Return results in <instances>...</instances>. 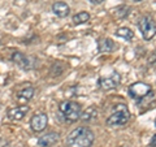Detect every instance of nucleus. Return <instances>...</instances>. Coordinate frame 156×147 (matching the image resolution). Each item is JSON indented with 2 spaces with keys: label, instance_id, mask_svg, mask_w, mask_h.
<instances>
[{
  "label": "nucleus",
  "instance_id": "nucleus-1",
  "mask_svg": "<svg viewBox=\"0 0 156 147\" xmlns=\"http://www.w3.org/2000/svg\"><path fill=\"white\" fill-rule=\"evenodd\" d=\"M95 141V135L92 130L86 126H80L72 130L66 137L68 147H91Z\"/></svg>",
  "mask_w": 156,
  "mask_h": 147
},
{
  "label": "nucleus",
  "instance_id": "nucleus-2",
  "mask_svg": "<svg viewBox=\"0 0 156 147\" xmlns=\"http://www.w3.org/2000/svg\"><path fill=\"white\" fill-rule=\"evenodd\" d=\"M130 120V111L128 106L125 104H116L112 115L107 119V125L111 128H117V126L126 125Z\"/></svg>",
  "mask_w": 156,
  "mask_h": 147
},
{
  "label": "nucleus",
  "instance_id": "nucleus-3",
  "mask_svg": "<svg viewBox=\"0 0 156 147\" xmlns=\"http://www.w3.org/2000/svg\"><path fill=\"white\" fill-rule=\"evenodd\" d=\"M58 111L62 113V116L65 117V120L68 121H77L81 117L82 113V107L81 104H78L77 102H72V100H65L61 102L58 106Z\"/></svg>",
  "mask_w": 156,
  "mask_h": 147
},
{
  "label": "nucleus",
  "instance_id": "nucleus-4",
  "mask_svg": "<svg viewBox=\"0 0 156 147\" xmlns=\"http://www.w3.org/2000/svg\"><path fill=\"white\" fill-rule=\"evenodd\" d=\"M138 27L144 41H151L156 35V22L151 16H143L140 18Z\"/></svg>",
  "mask_w": 156,
  "mask_h": 147
},
{
  "label": "nucleus",
  "instance_id": "nucleus-5",
  "mask_svg": "<svg viewBox=\"0 0 156 147\" xmlns=\"http://www.w3.org/2000/svg\"><path fill=\"white\" fill-rule=\"evenodd\" d=\"M152 92V87L144 82H135L129 87V95L134 100H142Z\"/></svg>",
  "mask_w": 156,
  "mask_h": 147
},
{
  "label": "nucleus",
  "instance_id": "nucleus-6",
  "mask_svg": "<svg viewBox=\"0 0 156 147\" xmlns=\"http://www.w3.org/2000/svg\"><path fill=\"white\" fill-rule=\"evenodd\" d=\"M120 82H121V74L115 72L113 74L109 77L100 78V80L98 81V86L103 90H113L120 85Z\"/></svg>",
  "mask_w": 156,
  "mask_h": 147
},
{
  "label": "nucleus",
  "instance_id": "nucleus-7",
  "mask_svg": "<svg viewBox=\"0 0 156 147\" xmlns=\"http://www.w3.org/2000/svg\"><path fill=\"white\" fill-rule=\"evenodd\" d=\"M47 124H48V116L46 113H38V115H34L30 120V126L34 131L37 133H41L47 128Z\"/></svg>",
  "mask_w": 156,
  "mask_h": 147
},
{
  "label": "nucleus",
  "instance_id": "nucleus-8",
  "mask_svg": "<svg viewBox=\"0 0 156 147\" xmlns=\"http://www.w3.org/2000/svg\"><path fill=\"white\" fill-rule=\"evenodd\" d=\"M58 133L56 131H50V133L43 134L42 137L38 138V146L39 147H50L52 145H55L56 142L58 141Z\"/></svg>",
  "mask_w": 156,
  "mask_h": 147
},
{
  "label": "nucleus",
  "instance_id": "nucleus-9",
  "mask_svg": "<svg viewBox=\"0 0 156 147\" xmlns=\"http://www.w3.org/2000/svg\"><path fill=\"white\" fill-rule=\"evenodd\" d=\"M27 112H29V106H17L8 109V117L11 120L20 121L26 116Z\"/></svg>",
  "mask_w": 156,
  "mask_h": 147
},
{
  "label": "nucleus",
  "instance_id": "nucleus-10",
  "mask_svg": "<svg viewBox=\"0 0 156 147\" xmlns=\"http://www.w3.org/2000/svg\"><path fill=\"white\" fill-rule=\"evenodd\" d=\"M12 61L14 63V64H17V66H20L21 69L29 70L31 68L30 59H29L26 55H23L22 52H14L12 55Z\"/></svg>",
  "mask_w": 156,
  "mask_h": 147
},
{
  "label": "nucleus",
  "instance_id": "nucleus-11",
  "mask_svg": "<svg viewBox=\"0 0 156 147\" xmlns=\"http://www.w3.org/2000/svg\"><path fill=\"white\" fill-rule=\"evenodd\" d=\"M52 12L55 13L57 17L64 18V17H66L68 14H69L70 8H69V5H68L66 3H64V2H56V3L52 4Z\"/></svg>",
  "mask_w": 156,
  "mask_h": 147
},
{
  "label": "nucleus",
  "instance_id": "nucleus-12",
  "mask_svg": "<svg viewBox=\"0 0 156 147\" xmlns=\"http://www.w3.org/2000/svg\"><path fill=\"white\" fill-rule=\"evenodd\" d=\"M34 92H35L34 87L30 86V83H27V86L25 87V89H22V90L18 91V94H17L18 102L20 103H27L34 96Z\"/></svg>",
  "mask_w": 156,
  "mask_h": 147
},
{
  "label": "nucleus",
  "instance_id": "nucleus-13",
  "mask_svg": "<svg viewBox=\"0 0 156 147\" xmlns=\"http://www.w3.org/2000/svg\"><path fill=\"white\" fill-rule=\"evenodd\" d=\"M116 48L115 42L109 38H104L99 41V51L100 52H112Z\"/></svg>",
  "mask_w": 156,
  "mask_h": 147
},
{
  "label": "nucleus",
  "instance_id": "nucleus-14",
  "mask_svg": "<svg viewBox=\"0 0 156 147\" xmlns=\"http://www.w3.org/2000/svg\"><path fill=\"white\" fill-rule=\"evenodd\" d=\"M96 117V108L95 107H90V108H87L85 112H82L81 113V117L80 119L82 121H91V120H94Z\"/></svg>",
  "mask_w": 156,
  "mask_h": 147
},
{
  "label": "nucleus",
  "instance_id": "nucleus-15",
  "mask_svg": "<svg viewBox=\"0 0 156 147\" xmlns=\"http://www.w3.org/2000/svg\"><path fill=\"white\" fill-rule=\"evenodd\" d=\"M90 20V13L87 12H80L73 16V22L76 23V25H81V23H85Z\"/></svg>",
  "mask_w": 156,
  "mask_h": 147
},
{
  "label": "nucleus",
  "instance_id": "nucleus-16",
  "mask_svg": "<svg viewBox=\"0 0 156 147\" xmlns=\"http://www.w3.org/2000/svg\"><path fill=\"white\" fill-rule=\"evenodd\" d=\"M116 34H117L119 37L126 39V41H130V39L134 38V33L131 31L129 27H120L119 30L116 31Z\"/></svg>",
  "mask_w": 156,
  "mask_h": 147
},
{
  "label": "nucleus",
  "instance_id": "nucleus-17",
  "mask_svg": "<svg viewBox=\"0 0 156 147\" xmlns=\"http://www.w3.org/2000/svg\"><path fill=\"white\" fill-rule=\"evenodd\" d=\"M129 12H130V8L128 5H121L120 8H117L115 11V16L117 18H125L129 14Z\"/></svg>",
  "mask_w": 156,
  "mask_h": 147
},
{
  "label": "nucleus",
  "instance_id": "nucleus-18",
  "mask_svg": "<svg viewBox=\"0 0 156 147\" xmlns=\"http://www.w3.org/2000/svg\"><path fill=\"white\" fill-rule=\"evenodd\" d=\"M147 63H148L150 65H151V64H155V63H156V50L151 52V55L148 56V60H147Z\"/></svg>",
  "mask_w": 156,
  "mask_h": 147
},
{
  "label": "nucleus",
  "instance_id": "nucleus-19",
  "mask_svg": "<svg viewBox=\"0 0 156 147\" xmlns=\"http://www.w3.org/2000/svg\"><path fill=\"white\" fill-rule=\"evenodd\" d=\"M151 147H156V134L152 137V139H151Z\"/></svg>",
  "mask_w": 156,
  "mask_h": 147
},
{
  "label": "nucleus",
  "instance_id": "nucleus-20",
  "mask_svg": "<svg viewBox=\"0 0 156 147\" xmlns=\"http://www.w3.org/2000/svg\"><path fill=\"white\" fill-rule=\"evenodd\" d=\"M90 2L92 3V4H100L103 0H90Z\"/></svg>",
  "mask_w": 156,
  "mask_h": 147
},
{
  "label": "nucleus",
  "instance_id": "nucleus-21",
  "mask_svg": "<svg viewBox=\"0 0 156 147\" xmlns=\"http://www.w3.org/2000/svg\"><path fill=\"white\" fill-rule=\"evenodd\" d=\"M133 2H142V0H133Z\"/></svg>",
  "mask_w": 156,
  "mask_h": 147
},
{
  "label": "nucleus",
  "instance_id": "nucleus-22",
  "mask_svg": "<svg viewBox=\"0 0 156 147\" xmlns=\"http://www.w3.org/2000/svg\"><path fill=\"white\" fill-rule=\"evenodd\" d=\"M155 126H156V120H155Z\"/></svg>",
  "mask_w": 156,
  "mask_h": 147
},
{
  "label": "nucleus",
  "instance_id": "nucleus-23",
  "mask_svg": "<svg viewBox=\"0 0 156 147\" xmlns=\"http://www.w3.org/2000/svg\"><path fill=\"white\" fill-rule=\"evenodd\" d=\"M0 141H2V138H0Z\"/></svg>",
  "mask_w": 156,
  "mask_h": 147
}]
</instances>
